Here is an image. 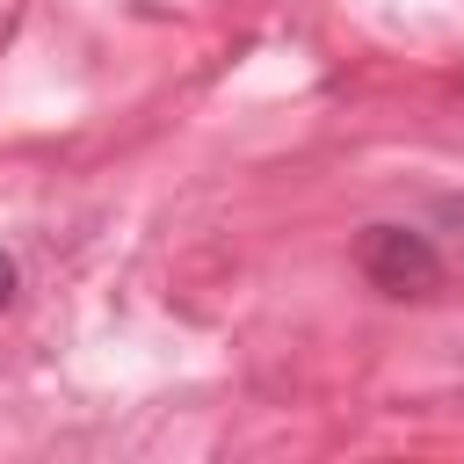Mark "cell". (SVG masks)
<instances>
[{"label":"cell","instance_id":"6da1fadb","mask_svg":"<svg viewBox=\"0 0 464 464\" xmlns=\"http://www.w3.org/2000/svg\"><path fill=\"white\" fill-rule=\"evenodd\" d=\"M355 268L377 297H435L442 290V246L413 225H362L355 232Z\"/></svg>","mask_w":464,"mask_h":464},{"label":"cell","instance_id":"7a4b0ae2","mask_svg":"<svg viewBox=\"0 0 464 464\" xmlns=\"http://www.w3.org/2000/svg\"><path fill=\"white\" fill-rule=\"evenodd\" d=\"M14 290H22V261H14L7 246H0V312L14 304Z\"/></svg>","mask_w":464,"mask_h":464}]
</instances>
